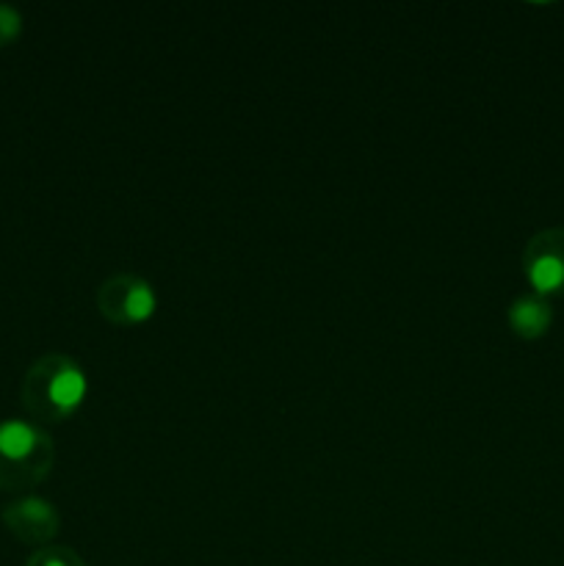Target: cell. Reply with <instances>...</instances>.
Wrapping results in <instances>:
<instances>
[{
	"label": "cell",
	"mask_w": 564,
	"mask_h": 566,
	"mask_svg": "<svg viewBox=\"0 0 564 566\" xmlns=\"http://www.w3.org/2000/svg\"><path fill=\"white\" fill-rule=\"evenodd\" d=\"M39 451V434L20 420L0 426V481H11L17 468H25Z\"/></svg>",
	"instance_id": "6da1fadb"
},
{
	"label": "cell",
	"mask_w": 564,
	"mask_h": 566,
	"mask_svg": "<svg viewBox=\"0 0 564 566\" xmlns=\"http://www.w3.org/2000/svg\"><path fill=\"white\" fill-rule=\"evenodd\" d=\"M6 523H9L11 531L25 542L48 539L55 528L53 512H50L48 503L42 501H22L17 503V506H11V512L6 514Z\"/></svg>",
	"instance_id": "7a4b0ae2"
},
{
	"label": "cell",
	"mask_w": 564,
	"mask_h": 566,
	"mask_svg": "<svg viewBox=\"0 0 564 566\" xmlns=\"http://www.w3.org/2000/svg\"><path fill=\"white\" fill-rule=\"evenodd\" d=\"M86 398V376L75 368H61L48 385V401L61 415H70Z\"/></svg>",
	"instance_id": "3957f363"
},
{
	"label": "cell",
	"mask_w": 564,
	"mask_h": 566,
	"mask_svg": "<svg viewBox=\"0 0 564 566\" xmlns=\"http://www.w3.org/2000/svg\"><path fill=\"white\" fill-rule=\"evenodd\" d=\"M512 324L520 335H542L547 329V324H551V307L545 302H540V298H525V302L514 304Z\"/></svg>",
	"instance_id": "277c9868"
},
{
	"label": "cell",
	"mask_w": 564,
	"mask_h": 566,
	"mask_svg": "<svg viewBox=\"0 0 564 566\" xmlns=\"http://www.w3.org/2000/svg\"><path fill=\"white\" fill-rule=\"evenodd\" d=\"M531 285L540 293H553L564 285V258L562 254H542L531 263Z\"/></svg>",
	"instance_id": "5b68a950"
},
{
	"label": "cell",
	"mask_w": 564,
	"mask_h": 566,
	"mask_svg": "<svg viewBox=\"0 0 564 566\" xmlns=\"http://www.w3.org/2000/svg\"><path fill=\"white\" fill-rule=\"evenodd\" d=\"M125 310H127V318L130 321H147L149 315L155 313V293L144 285L133 287V291L127 293Z\"/></svg>",
	"instance_id": "8992f818"
},
{
	"label": "cell",
	"mask_w": 564,
	"mask_h": 566,
	"mask_svg": "<svg viewBox=\"0 0 564 566\" xmlns=\"http://www.w3.org/2000/svg\"><path fill=\"white\" fill-rule=\"evenodd\" d=\"M28 566H83L75 556H70L66 551H44L39 556L31 558Z\"/></svg>",
	"instance_id": "52a82bcc"
},
{
	"label": "cell",
	"mask_w": 564,
	"mask_h": 566,
	"mask_svg": "<svg viewBox=\"0 0 564 566\" xmlns=\"http://www.w3.org/2000/svg\"><path fill=\"white\" fill-rule=\"evenodd\" d=\"M20 33V14L11 11L9 6H0V44L11 42Z\"/></svg>",
	"instance_id": "ba28073f"
}]
</instances>
